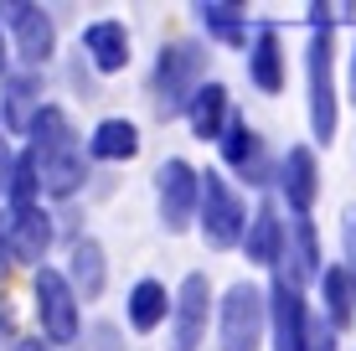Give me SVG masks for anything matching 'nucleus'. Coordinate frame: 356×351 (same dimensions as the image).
Wrapping results in <instances>:
<instances>
[{"label":"nucleus","instance_id":"1","mask_svg":"<svg viewBox=\"0 0 356 351\" xmlns=\"http://www.w3.org/2000/svg\"><path fill=\"white\" fill-rule=\"evenodd\" d=\"M26 135H31L26 165H31L36 191H47V197H72V191L83 186V155H78V135H72L67 114L42 104Z\"/></svg>","mask_w":356,"mask_h":351},{"label":"nucleus","instance_id":"2","mask_svg":"<svg viewBox=\"0 0 356 351\" xmlns=\"http://www.w3.org/2000/svg\"><path fill=\"white\" fill-rule=\"evenodd\" d=\"M315 36H310V129L315 140L330 145L341 124V108H336V67H330V52H336V26H330V6H310Z\"/></svg>","mask_w":356,"mask_h":351},{"label":"nucleus","instance_id":"3","mask_svg":"<svg viewBox=\"0 0 356 351\" xmlns=\"http://www.w3.org/2000/svg\"><path fill=\"white\" fill-rule=\"evenodd\" d=\"M202 72H207V52L196 42L161 47V57H155V108H161V119L181 114L191 104V93L202 88Z\"/></svg>","mask_w":356,"mask_h":351},{"label":"nucleus","instance_id":"4","mask_svg":"<svg viewBox=\"0 0 356 351\" xmlns=\"http://www.w3.org/2000/svg\"><path fill=\"white\" fill-rule=\"evenodd\" d=\"M196 207H202V233H207L212 248H238L243 243L248 212H243L238 191H232L217 171H196Z\"/></svg>","mask_w":356,"mask_h":351},{"label":"nucleus","instance_id":"5","mask_svg":"<svg viewBox=\"0 0 356 351\" xmlns=\"http://www.w3.org/2000/svg\"><path fill=\"white\" fill-rule=\"evenodd\" d=\"M264 325H268L264 295L253 284H232L222 300V351H259Z\"/></svg>","mask_w":356,"mask_h":351},{"label":"nucleus","instance_id":"6","mask_svg":"<svg viewBox=\"0 0 356 351\" xmlns=\"http://www.w3.org/2000/svg\"><path fill=\"white\" fill-rule=\"evenodd\" d=\"M207 310H212V284L207 274H186L170 300V346L165 351H196L207 336Z\"/></svg>","mask_w":356,"mask_h":351},{"label":"nucleus","instance_id":"7","mask_svg":"<svg viewBox=\"0 0 356 351\" xmlns=\"http://www.w3.org/2000/svg\"><path fill=\"white\" fill-rule=\"evenodd\" d=\"M36 320H42V336L52 346L78 341V300L57 269H36Z\"/></svg>","mask_w":356,"mask_h":351},{"label":"nucleus","instance_id":"8","mask_svg":"<svg viewBox=\"0 0 356 351\" xmlns=\"http://www.w3.org/2000/svg\"><path fill=\"white\" fill-rule=\"evenodd\" d=\"M155 186H161V222H165V233H186L191 217H196V171L186 161H165Z\"/></svg>","mask_w":356,"mask_h":351},{"label":"nucleus","instance_id":"9","mask_svg":"<svg viewBox=\"0 0 356 351\" xmlns=\"http://www.w3.org/2000/svg\"><path fill=\"white\" fill-rule=\"evenodd\" d=\"M47 243H52V217L42 207H10L6 212V248H10V263H42L47 259Z\"/></svg>","mask_w":356,"mask_h":351},{"label":"nucleus","instance_id":"10","mask_svg":"<svg viewBox=\"0 0 356 351\" xmlns=\"http://www.w3.org/2000/svg\"><path fill=\"white\" fill-rule=\"evenodd\" d=\"M222 155H227V165L248 181V186H264V181H268L264 135H259V129H248V119H232V124L222 129Z\"/></svg>","mask_w":356,"mask_h":351},{"label":"nucleus","instance_id":"11","mask_svg":"<svg viewBox=\"0 0 356 351\" xmlns=\"http://www.w3.org/2000/svg\"><path fill=\"white\" fill-rule=\"evenodd\" d=\"M279 186H284V202L294 217H305L315 207V197H321V165H315V150H305V145H294L284 155V165H279Z\"/></svg>","mask_w":356,"mask_h":351},{"label":"nucleus","instance_id":"12","mask_svg":"<svg viewBox=\"0 0 356 351\" xmlns=\"http://www.w3.org/2000/svg\"><path fill=\"white\" fill-rule=\"evenodd\" d=\"M83 52L93 57L98 72H124L129 67V31L124 21H93L83 31Z\"/></svg>","mask_w":356,"mask_h":351},{"label":"nucleus","instance_id":"13","mask_svg":"<svg viewBox=\"0 0 356 351\" xmlns=\"http://www.w3.org/2000/svg\"><path fill=\"white\" fill-rule=\"evenodd\" d=\"M305 300L300 289L274 279V351H305Z\"/></svg>","mask_w":356,"mask_h":351},{"label":"nucleus","instance_id":"14","mask_svg":"<svg viewBox=\"0 0 356 351\" xmlns=\"http://www.w3.org/2000/svg\"><path fill=\"white\" fill-rule=\"evenodd\" d=\"M186 119H191V135L196 140H222L227 129V88L222 83H202L186 104Z\"/></svg>","mask_w":356,"mask_h":351},{"label":"nucleus","instance_id":"15","mask_svg":"<svg viewBox=\"0 0 356 351\" xmlns=\"http://www.w3.org/2000/svg\"><path fill=\"white\" fill-rule=\"evenodd\" d=\"M67 289L72 300H98L104 295V248L93 243V238H78L72 243V263H67Z\"/></svg>","mask_w":356,"mask_h":351},{"label":"nucleus","instance_id":"16","mask_svg":"<svg viewBox=\"0 0 356 351\" xmlns=\"http://www.w3.org/2000/svg\"><path fill=\"white\" fill-rule=\"evenodd\" d=\"M16 47H21V57H26L31 67L52 63L57 26H52V16H47L42 6H26V10H21V21H16Z\"/></svg>","mask_w":356,"mask_h":351},{"label":"nucleus","instance_id":"17","mask_svg":"<svg viewBox=\"0 0 356 351\" xmlns=\"http://www.w3.org/2000/svg\"><path fill=\"white\" fill-rule=\"evenodd\" d=\"M248 78L259 93H279L284 88V52H279V31L264 26L253 36V52H248Z\"/></svg>","mask_w":356,"mask_h":351},{"label":"nucleus","instance_id":"18","mask_svg":"<svg viewBox=\"0 0 356 351\" xmlns=\"http://www.w3.org/2000/svg\"><path fill=\"white\" fill-rule=\"evenodd\" d=\"M315 274H321V248H315V227H310V217H289V269L279 274V279L300 289L305 279H315Z\"/></svg>","mask_w":356,"mask_h":351},{"label":"nucleus","instance_id":"19","mask_svg":"<svg viewBox=\"0 0 356 351\" xmlns=\"http://www.w3.org/2000/svg\"><path fill=\"white\" fill-rule=\"evenodd\" d=\"M243 253H248V263H279V253H284V227H279L274 207H259L253 212V222L243 227Z\"/></svg>","mask_w":356,"mask_h":351},{"label":"nucleus","instance_id":"20","mask_svg":"<svg viewBox=\"0 0 356 351\" xmlns=\"http://www.w3.org/2000/svg\"><path fill=\"white\" fill-rule=\"evenodd\" d=\"M6 129L10 135H26L31 129V119H36V108H42V88H36V78L31 72H16V78H6Z\"/></svg>","mask_w":356,"mask_h":351},{"label":"nucleus","instance_id":"21","mask_svg":"<svg viewBox=\"0 0 356 351\" xmlns=\"http://www.w3.org/2000/svg\"><path fill=\"white\" fill-rule=\"evenodd\" d=\"M88 155L93 161H134L140 155V129L129 119H104L88 140Z\"/></svg>","mask_w":356,"mask_h":351},{"label":"nucleus","instance_id":"22","mask_svg":"<svg viewBox=\"0 0 356 351\" xmlns=\"http://www.w3.org/2000/svg\"><path fill=\"white\" fill-rule=\"evenodd\" d=\"M165 316H170V295L161 279H140L129 289V325L134 331H155Z\"/></svg>","mask_w":356,"mask_h":351},{"label":"nucleus","instance_id":"23","mask_svg":"<svg viewBox=\"0 0 356 351\" xmlns=\"http://www.w3.org/2000/svg\"><path fill=\"white\" fill-rule=\"evenodd\" d=\"M321 295H325V325H330V331H346V325H351V316H356L351 274L330 263V269L321 274Z\"/></svg>","mask_w":356,"mask_h":351},{"label":"nucleus","instance_id":"24","mask_svg":"<svg viewBox=\"0 0 356 351\" xmlns=\"http://www.w3.org/2000/svg\"><path fill=\"white\" fill-rule=\"evenodd\" d=\"M196 16H202V26L212 31L217 42H227V47H243V42H248L243 6H227V0H202V6H196Z\"/></svg>","mask_w":356,"mask_h":351},{"label":"nucleus","instance_id":"25","mask_svg":"<svg viewBox=\"0 0 356 351\" xmlns=\"http://www.w3.org/2000/svg\"><path fill=\"white\" fill-rule=\"evenodd\" d=\"M305 351H336V331L321 320V325H305Z\"/></svg>","mask_w":356,"mask_h":351},{"label":"nucleus","instance_id":"26","mask_svg":"<svg viewBox=\"0 0 356 351\" xmlns=\"http://www.w3.org/2000/svg\"><path fill=\"white\" fill-rule=\"evenodd\" d=\"M16 341V305H10V295L0 289V346Z\"/></svg>","mask_w":356,"mask_h":351},{"label":"nucleus","instance_id":"27","mask_svg":"<svg viewBox=\"0 0 356 351\" xmlns=\"http://www.w3.org/2000/svg\"><path fill=\"white\" fill-rule=\"evenodd\" d=\"M93 351H124V346H119V331H114V325H93Z\"/></svg>","mask_w":356,"mask_h":351},{"label":"nucleus","instance_id":"28","mask_svg":"<svg viewBox=\"0 0 356 351\" xmlns=\"http://www.w3.org/2000/svg\"><path fill=\"white\" fill-rule=\"evenodd\" d=\"M10 274V248H6V212H0V279Z\"/></svg>","mask_w":356,"mask_h":351},{"label":"nucleus","instance_id":"29","mask_svg":"<svg viewBox=\"0 0 356 351\" xmlns=\"http://www.w3.org/2000/svg\"><path fill=\"white\" fill-rule=\"evenodd\" d=\"M16 351H47V341H16Z\"/></svg>","mask_w":356,"mask_h":351},{"label":"nucleus","instance_id":"30","mask_svg":"<svg viewBox=\"0 0 356 351\" xmlns=\"http://www.w3.org/2000/svg\"><path fill=\"white\" fill-rule=\"evenodd\" d=\"M6 57H10V52H6V36H0V72H6Z\"/></svg>","mask_w":356,"mask_h":351},{"label":"nucleus","instance_id":"31","mask_svg":"<svg viewBox=\"0 0 356 351\" xmlns=\"http://www.w3.org/2000/svg\"><path fill=\"white\" fill-rule=\"evenodd\" d=\"M351 88H356V67H351Z\"/></svg>","mask_w":356,"mask_h":351},{"label":"nucleus","instance_id":"32","mask_svg":"<svg viewBox=\"0 0 356 351\" xmlns=\"http://www.w3.org/2000/svg\"><path fill=\"white\" fill-rule=\"evenodd\" d=\"M351 243H356V227H351Z\"/></svg>","mask_w":356,"mask_h":351}]
</instances>
